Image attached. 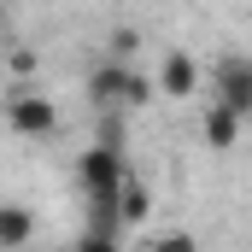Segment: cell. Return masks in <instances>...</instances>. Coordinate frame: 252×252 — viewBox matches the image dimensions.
<instances>
[{"mask_svg":"<svg viewBox=\"0 0 252 252\" xmlns=\"http://www.w3.org/2000/svg\"><path fill=\"white\" fill-rule=\"evenodd\" d=\"M76 182H82V193L88 199H118L129 182V170H124V147H88L82 158H76Z\"/></svg>","mask_w":252,"mask_h":252,"instance_id":"cell-1","label":"cell"},{"mask_svg":"<svg viewBox=\"0 0 252 252\" xmlns=\"http://www.w3.org/2000/svg\"><path fill=\"white\" fill-rule=\"evenodd\" d=\"M6 124H12L18 141H41V135L59 129V106L47 94H35V88H12L6 94Z\"/></svg>","mask_w":252,"mask_h":252,"instance_id":"cell-2","label":"cell"},{"mask_svg":"<svg viewBox=\"0 0 252 252\" xmlns=\"http://www.w3.org/2000/svg\"><path fill=\"white\" fill-rule=\"evenodd\" d=\"M88 94H94L100 106H141V100H153V82H147L141 70H129V64L106 59V64H94Z\"/></svg>","mask_w":252,"mask_h":252,"instance_id":"cell-3","label":"cell"},{"mask_svg":"<svg viewBox=\"0 0 252 252\" xmlns=\"http://www.w3.org/2000/svg\"><path fill=\"white\" fill-rule=\"evenodd\" d=\"M211 94L235 118H252V53H223L211 70Z\"/></svg>","mask_w":252,"mask_h":252,"instance_id":"cell-4","label":"cell"},{"mask_svg":"<svg viewBox=\"0 0 252 252\" xmlns=\"http://www.w3.org/2000/svg\"><path fill=\"white\" fill-rule=\"evenodd\" d=\"M30 241H35V211L18 205V199H6L0 205V252H24Z\"/></svg>","mask_w":252,"mask_h":252,"instance_id":"cell-5","label":"cell"},{"mask_svg":"<svg viewBox=\"0 0 252 252\" xmlns=\"http://www.w3.org/2000/svg\"><path fill=\"white\" fill-rule=\"evenodd\" d=\"M193 88H199V64H193L188 53H170V59L158 64V94H164V100H188Z\"/></svg>","mask_w":252,"mask_h":252,"instance_id":"cell-6","label":"cell"},{"mask_svg":"<svg viewBox=\"0 0 252 252\" xmlns=\"http://www.w3.org/2000/svg\"><path fill=\"white\" fill-rule=\"evenodd\" d=\"M241 124H247V118H235L229 106H217V100H211V106H205V124H199V135H205V147H211V153H229V147L241 141Z\"/></svg>","mask_w":252,"mask_h":252,"instance_id":"cell-7","label":"cell"},{"mask_svg":"<svg viewBox=\"0 0 252 252\" xmlns=\"http://www.w3.org/2000/svg\"><path fill=\"white\" fill-rule=\"evenodd\" d=\"M147 217H153V193H147L135 176H129V182H124V193H118V223H124V229H141Z\"/></svg>","mask_w":252,"mask_h":252,"instance_id":"cell-8","label":"cell"},{"mask_svg":"<svg viewBox=\"0 0 252 252\" xmlns=\"http://www.w3.org/2000/svg\"><path fill=\"white\" fill-rule=\"evenodd\" d=\"M147 252H199V241H193L188 229H164V235H153Z\"/></svg>","mask_w":252,"mask_h":252,"instance_id":"cell-9","label":"cell"},{"mask_svg":"<svg viewBox=\"0 0 252 252\" xmlns=\"http://www.w3.org/2000/svg\"><path fill=\"white\" fill-rule=\"evenodd\" d=\"M70 252H124V241L106 235V229H82V241H76Z\"/></svg>","mask_w":252,"mask_h":252,"instance_id":"cell-10","label":"cell"},{"mask_svg":"<svg viewBox=\"0 0 252 252\" xmlns=\"http://www.w3.org/2000/svg\"><path fill=\"white\" fill-rule=\"evenodd\" d=\"M135 47H141V35H135V30H112V35H106V59H118V64H124Z\"/></svg>","mask_w":252,"mask_h":252,"instance_id":"cell-11","label":"cell"},{"mask_svg":"<svg viewBox=\"0 0 252 252\" xmlns=\"http://www.w3.org/2000/svg\"><path fill=\"white\" fill-rule=\"evenodd\" d=\"M6 70H12V76H35V53H30V47H12V53H6Z\"/></svg>","mask_w":252,"mask_h":252,"instance_id":"cell-12","label":"cell"},{"mask_svg":"<svg viewBox=\"0 0 252 252\" xmlns=\"http://www.w3.org/2000/svg\"><path fill=\"white\" fill-rule=\"evenodd\" d=\"M0 30H6V12H0Z\"/></svg>","mask_w":252,"mask_h":252,"instance_id":"cell-13","label":"cell"}]
</instances>
